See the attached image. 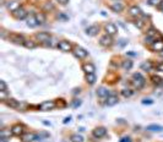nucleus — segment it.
Returning <instances> with one entry per match:
<instances>
[{
	"label": "nucleus",
	"mask_w": 163,
	"mask_h": 142,
	"mask_svg": "<svg viewBox=\"0 0 163 142\" xmlns=\"http://www.w3.org/2000/svg\"><path fill=\"white\" fill-rule=\"evenodd\" d=\"M20 7H21V5H20V3H17V1H7V3H6V9L9 10L10 12L16 11L17 9H20Z\"/></svg>",
	"instance_id": "412c9836"
},
{
	"label": "nucleus",
	"mask_w": 163,
	"mask_h": 142,
	"mask_svg": "<svg viewBox=\"0 0 163 142\" xmlns=\"http://www.w3.org/2000/svg\"><path fill=\"white\" fill-rule=\"evenodd\" d=\"M158 31L156 30V28H153V27H151L149 31H147V36H157L158 33H157Z\"/></svg>",
	"instance_id": "c9c22d12"
},
{
	"label": "nucleus",
	"mask_w": 163,
	"mask_h": 142,
	"mask_svg": "<svg viewBox=\"0 0 163 142\" xmlns=\"http://www.w3.org/2000/svg\"><path fill=\"white\" fill-rule=\"evenodd\" d=\"M70 120H71V116H66V118L64 119L63 123H64V124H68V123H70Z\"/></svg>",
	"instance_id": "79ce46f5"
},
{
	"label": "nucleus",
	"mask_w": 163,
	"mask_h": 142,
	"mask_svg": "<svg viewBox=\"0 0 163 142\" xmlns=\"http://www.w3.org/2000/svg\"><path fill=\"white\" fill-rule=\"evenodd\" d=\"M146 83V79L142 76L141 72H135L133 75V85L135 86V88L137 89H141Z\"/></svg>",
	"instance_id": "f257e3e1"
},
{
	"label": "nucleus",
	"mask_w": 163,
	"mask_h": 142,
	"mask_svg": "<svg viewBox=\"0 0 163 142\" xmlns=\"http://www.w3.org/2000/svg\"><path fill=\"white\" fill-rule=\"evenodd\" d=\"M151 49L153 52H158V53H161L162 50H163V39L161 38V39H158V40H156L154 43H152L151 44Z\"/></svg>",
	"instance_id": "dca6fc26"
},
{
	"label": "nucleus",
	"mask_w": 163,
	"mask_h": 142,
	"mask_svg": "<svg viewBox=\"0 0 163 142\" xmlns=\"http://www.w3.org/2000/svg\"><path fill=\"white\" fill-rule=\"evenodd\" d=\"M56 107V103L54 101H45L42 104H39V109L42 112H48V110H53Z\"/></svg>",
	"instance_id": "6e6552de"
},
{
	"label": "nucleus",
	"mask_w": 163,
	"mask_h": 142,
	"mask_svg": "<svg viewBox=\"0 0 163 142\" xmlns=\"http://www.w3.org/2000/svg\"><path fill=\"white\" fill-rule=\"evenodd\" d=\"M12 16H14V19H16V20H23V19L27 17L28 14H27V11L25 9H23V7H20V9H17L16 11L12 12Z\"/></svg>",
	"instance_id": "9d476101"
},
{
	"label": "nucleus",
	"mask_w": 163,
	"mask_h": 142,
	"mask_svg": "<svg viewBox=\"0 0 163 142\" xmlns=\"http://www.w3.org/2000/svg\"><path fill=\"white\" fill-rule=\"evenodd\" d=\"M110 9H112L114 12L119 14V12H121V11L125 9V5H124V3H121L120 0H118V1H114V3L110 4Z\"/></svg>",
	"instance_id": "f8f14e48"
},
{
	"label": "nucleus",
	"mask_w": 163,
	"mask_h": 142,
	"mask_svg": "<svg viewBox=\"0 0 163 142\" xmlns=\"http://www.w3.org/2000/svg\"><path fill=\"white\" fill-rule=\"evenodd\" d=\"M151 80H152V82L154 83V85H162V79L159 76H156V75H154V76L151 77Z\"/></svg>",
	"instance_id": "f704fd0d"
},
{
	"label": "nucleus",
	"mask_w": 163,
	"mask_h": 142,
	"mask_svg": "<svg viewBox=\"0 0 163 142\" xmlns=\"http://www.w3.org/2000/svg\"><path fill=\"white\" fill-rule=\"evenodd\" d=\"M25 130H26V126H25L23 124H20V123L14 124L12 126H11V132H12V135H14V136H17V137L22 136L23 133H25Z\"/></svg>",
	"instance_id": "f03ea898"
},
{
	"label": "nucleus",
	"mask_w": 163,
	"mask_h": 142,
	"mask_svg": "<svg viewBox=\"0 0 163 142\" xmlns=\"http://www.w3.org/2000/svg\"><path fill=\"white\" fill-rule=\"evenodd\" d=\"M152 103H153L152 99H144L142 101V104H152Z\"/></svg>",
	"instance_id": "a19ab883"
},
{
	"label": "nucleus",
	"mask_w": 163,
	"mask_h": 142,
	"mask_svg": "<svg viewBox=\"0 0 163 142\" xmlns=\"http://www.w3.org/2000/svg\"><path fill=\"white\" fill-rule=\"evenodd\" d=\"M128 12H129V15L131 16V17H138V16H141V14H142L141 9H140V7H138L137 5H133V6H130Z\"/></svg>",
	"instance_id": "4468645a"
},
{
	"label": "nucleus",
	"mask_w": 163,
	"mask_h": 142,
	"mask_svg": "<svg viewBox=\"0 0 163 142\" xmlns=\"http://www.w3.org/2000/svg\"><path fill=\"white\" fill-rule=\"evenodd\" d=\"M133 68V60H124L123 63H121V69H123L124 71H129L130 69Z\"/></svg>",
	"instance_id": "a878e982"
},
{
	"label": "nucleus",
	"mask_w": 163,
	"mask_h": 142,
	"mask_svg": "<svg viewBox=\"0 0 163 142\" xmlns=\"http://www.w3.org/2000/svg\"><path fill=\"white\" fill-rule=\"evenodd\" d=\"M23 47H26L27 49H35L37 47V43L35 40H32V39H26L25 42V44H23Z\"/></svg>",
	"instance_id": "c85d7f7f"
},
{
	"label": "nucleus",
	"mask_w": 163,
	"mask_h": 142,
	"mask_svg": "<svg viewBox=\"0 0 163 142\" xmlns=\"http://www.w3.org/2000/svg\"><path fill=\"white\" fill-rule=\"evenodd\" d=\"M70 141L71 142H85V138L84 136L79 135V133H74V135L70 136Z\"/></svg>",
	"instance_id": "bb28decb"
},
{
	"label": "nucleus",
	"mask_w": 163,
	"mask_h": 142,
	"mask_svg": "<svg viewBox=\"0 0 163 142\" xmlns=\"http://www.w3.org/2000/svg\"><path fill=\"white\" fill-rule=\"evenodd\" d=\"M7 107H10V108H14V109H19L20 108V104L21 103H19V101H16V99H14V98H7V99H5V101H3Z\"/></svg>",
	"instance_id": "f3484780"
},
{
	"label": "nucleus",
	"mask_w": 163,
	"mask_h": 142,
	"mask_svg": "<svg viewBox=\"0 0 163 142\" xmlns=\"http://www.w3.org/2000/svg\"><path fill=\"white\" fill-rule=\"evenodd\" d=\"M50 137V133L49 132H47V131H40L38 133V142L39 141H43V140H47V138H49Z\"/></svg>",
	"instance_id": "c756f323"
},
{
	"label": "nucleus",
	"mask_w": 163,
	"mask_h": 142,
	"mask_svg": "<svg viewBox=\"0 0 163 142\" xmlns=\"http://www.w3.org/2000/svg\"><path fill=\"white\" fill-rule=\"evenodd\" d=\"M80 105H81V101H80V99H75L74 103H72V108H77Z\"/></svg>",
	"instance_id": "ea45409f"
},
{
	"label": "nucleus",
	"mask_w": 163,
	"mask_h": 142,
	"mask_svg": "<svg viewBox=\"0 0 163 142\" xmlns=\"http://www.w3.org/2000/svg\"><path fill=\"white\" fill-rule=\"evenodd\" d=\"M10 138H7V137H1V140H0V142H9Z\"/></svg>",
	"instance_id": "c03bdc74"
},
{
	"label": "nucleus",
	"mask_w": 163,
	"mask_h": 142,
	"mask_svg": "<svg viewBox=\"0 0 163 142\" xmlns=\"http://www.w3.org/2000/svg\"><path fill=\"white\" fill-rule=\"evenodd\" d=\"M11 135H12L11 129H10V130L4 129V130H1V132H0V136H1V137H7V138H10V136H11Z\"/></svg>",
	"instance_id": "72a5a7b5"
},
{
	"label": "nucleus",
	"mask_w": 163,
	"mask_h": 142,
	"mask_svg": "<svg viewBox=\"0 0 163 142\" xmlns=\"http://www.w3.org/2000/svg\"><path fill=\"white\" fill-rule=\"evenodd\" d=\"M36 19H37V23L38 25H44L45 21H47V16L44 12H38L36 15Z\"/></svg>",
	"instance_id": "393cba45"
},
{
	"label": "nucleus",
	"mask_w": 163,
	"mask_h": 142,
	"mask_svg": "<svg viewBox=\"0 0 163 142\" xmlns=\"http://www.w3.org/2000/svg\"><path fill=\"white\" fill-rule=\"evenodd\" d=\"M0 91H6L7 92V86H6V83L5 81H0Z\"/></svg>",
	"instance_id": "e433bc0d"
},
{
	"label": "nucleus",
	"mask_w": 163,
	"mask_h": 142,
	"mask_svg": "<svg viewBox=\"0 0 163 142\" xmlns=\"http://www.w3.org/2000/svg\"><path fill=\"white\" fill-rule=\"evenodd\" d=\"M98 32H100V27L97 26V25H92V26H89L86 28V35L89 36V37H94L98 35Z\"/></svg>",
	"instance_id": "2eb2a0df"
},
{
	"label": "nucleus",
	"mask_w": 163,
	"mask_h": 142,
	"mask_svg": "<svg viewBox=\"0 0 163 142\" xmlns=\"http://www.w3.org/2000/svg\"><path fill=\"white\" fill-rule=\"evenodd\" d=\"M118 102H119V98H118L117 94H109V97L105 99V105L113 107V105H115Z\"/></svg>",
	"instance_id": "a211bd4d"
},
{
	"label": "nucleus",
	"mask_w": 163,
	"mask_h": 142,
	"mask_svg": "<svg viewBox=\"0 0 163 142\" xmlns=\"http://www.w3.org/2000/svg\"><path fill=\"white\" fill-rule=\"evenodd\" d=\"M9 39L12 42V43L19 44V45H23V44H25V42H26V39L23 38V36L16 35V33H12V35H10L9 36Z\"/></svg>",
	"instance_id": "1a4fd4ad"
},
{
	"label": "nucleus",
	"mask_w": 163,
	"mask_h": 142,
	"mask_svg": "<svg viewBox=\"0 0 163 142\" xmlns=\"http://www.w3.org/2000/svg\"><path fill=\"white\" fill-rule=\"evenodd\" d=\"M162 86H163V79H162Z\"/></svg>",
	"instance_id": "49530a36"
},
{
	"label": "nucleus",
	"mask_w": 163,
	"mask_h": 142,
	"mask_svg": "<svg viewBox=\"0 0 163 142\" xmlns=\"http://www.w3.org/2000/svg\"><path fill=\"white\" fill-rule=\"evenodd\" d=\"M156 70L159 71V72H163V63H158L156 65Z\"/></svg>",
	"instance_id": "58836bf2"
},
{
	"label": "nucleus",
	"mask_w": 163,
	"mask_h": 142,
	"mask_svg": "<svg viewBox=\"0 0 163 142\" xmlns=\"http://www.w3.org/2000/svg\"><path fill=\"white\" fill-rule=\"evenodd\" d=\"M58 48L60 49L61 52H64V53H69V52H71L72 45H71V43H70L69 40H66V39H63V40H59Z\"/></svg>",
	"instance_id": "0eeeda50"
},
{
	"label": "nucleus",
	"mask_w": 163,
	"mask_h": 142,
	"mask_svg": "<svg viewBox=\"0 0 163 142\" xmlns=\"http://www.w3.org/2000/svg\"><path fill=\"white\" fill-rule=\"evenodd\" d=\"M120 93H121V96L125 97V98H130L134 94V91L131 88H124V89H121Z\"/></svg>",
	"instance_id": "cd10ccee"
},
{
	"label": "nucleus",
	"mask_w": 163,
	"mask_h": 142,
	"mask_svg": "<svg viewBox=\"0 0 163 142\" xmlns=\"http://www.w3.org/2000/svg\"><path fill=\"white\" fill-rule=\"evenodd\" d=\"M100 44L102 45V47H110L112 44H113V38H112V36H109V35H104V36H102L101 38H100Z\"/></svg>",
	"instance_id": "ddd939ff"
},
{
	"label": "nucleus",
	"mask_w": 163,
	"mask_h": 142,
	"mask_svg": "<svg viewBox=\"0 0 163 142\" xmlns=\"http://www.w3.org/2000/svg\"><path fill=\"white\" fill-rule=\"evenodd\" d=\"M92 135H93V137H96L97 140H98V138H102V137H104L105 135H107V129H105L104 126H97V128H94V129L92 130Z\"/></svg>",
	"instance_id": "423d86ee"
},
{
	"label": "nucleus",
	"mask_w": 163,
	"mask_h": 142,
	"mask_svg": "<svg viewBox=\"0 0 163 142\" xmlns=\"http://www.w3.org/2000/svg\"><path fill=\"white\" fill-rule=\"evenodd\" d=\"M74 55H75V58H77V59H80V60H82V59H86L87 58V55H88V52L86 50V49H84L82 47H75V49H74Z\"/></svg>",
	"instance_id": "39448f33"
},
{
	"label": "nucleus",
	"mask_w": 163,
	"mask_h": 142,
	"mask_svg": "<svg viewBox=\"0 0 163 142\" xmlns=\"http://www.w3.org/2000/svg\"><path fill=\"white\" fill-rule=\"evenodd\" d=\"M158 54H159V56H162V58H163V50H162L161 53H158Z\"/></svg>",
	"instance_id": "a18cd8bd"
},
{
	"label": "nucleus",
	"mask_w": 163,
	"mask_h": 142,
	"mask_svg": "<svg viewBox=\"0 0 163 142\" xmlns=\"http://www.w3.org/2000/svg\"><path fill=\"white\" fill-rule=\"evenodd\" d=\"M134 25H135V26L138 28V30H142L144 28V26H145V21L142 20V19H136L135 20V22H134Z\"/></svg>",
	"instance_id": "2f4dec72"
},
{
	"label": "nucleus",
	"mask_w": 163,
	"mask_h": 142,
	"mask_svg": "<svg viewBox=\"0 0 163 142\" xmlns=\"http://www.w3.org/2000/svg\"><path fill=\"white\" fill-rule=\"evenodd\" d=\"M43 10H44L45 12L53 11V10H54V5H53V3H50V1L45 3V4H44V6H43Z\"/></svg>",
	"instance_id": "473e14b6"
},
{
	"label": "nucleus",
	"mask_w": 163,
	"mask_h": 142,
	"mask_svg": "<svg viewBox=\"0 0 163 142\" xmlns=\"http://www.w3.org/2000/svg\"><path fill=\"white\" fill-rule=\"evenodd\" d=\"M58 1L61 4V5H66L69 3V0H58Z\"/></svg>",
	"instance_id": "37998d69"
},
{
	"label": "nucleus",
	"mask_w": 163,
	"mask_h": 142,
	"mask_svg": "<svg viewBox=\"0 0 163 142\" xmlns=\"http://www.w3.org/2000/svg\"><path fill=\"white\" fill-rule=\"evenodd\" d=\"M26 25L28 27H31V28H33V27H36L37 26V19H36V15H28L27 17H26Z\"/></svg>",
	"instance_id": "aec40b11"
},
{
	"label": "nucleus",
	"mask_w": 163,
	"mask_h": 142,
	"mask_svg": "<svg viewBox=\"0 0 163 142\" xmlns=\"http://www.w3.org/2000/svg\"><path fill=\"white\" fill-rule=\"evenodd\" d=\"M119 142H133V140L130 138L129 136H124V137H121V138L119 140Z\"/></svg>",
	"instance_id": "4c0bfd02"
},
{
	"label": "nucleus",
	"mask_w": 163,
	"mask_h": 142,
	"mask_svg": "<svg viewBox=\"0 0 163 142\" xmlns=\"http://www.w3.org/2000/svg\"><path fill=\"white\" fill-rule=\"evenodd\" d=\"M141 69L144 70V71H152V69H153V66H152V63L149 60V61H145L142 65H141Z\"/></svg>",
	"instance_id": "7c9ffc66"
},
{
	"label": "nucleus",
	"mask_w": 163,
	"mask_h": 142,
	"mask_svg": "<svg viewBox=\"0 0 163 142\" xmlns=\"http://www.w3.org/2000/svg\"><path fill=\"white\" fill-rule=\"evenodd\" d=\"M114 1H118V0H114Z\"/></svg>",
	"instance_id": "de8ad7c7"
},
{
	"label": "nucleus",
	"mask_w": 163,
	"mask_h": 142,
	"mask_svg": "<svg viewBox=\"0 0 163 142\" xmlns=\"http://www.w3.org/2000/svg\"><path fill=\"white\" fill-rule=\"evenodd\" d=\"M146 130H149L151 132H162L163 131V126L162 125H156V124H152V125H149Z\"/></svg>",
	"instance_id": "b1692460"
},
{
	"label": "nucleus",
	"mask_w": 163,
	"mask_h": 142,
	"mask_svg": "<svg viewBox=\"0 0 163 142\" xmlns=\"http://www.w3.org/2000/svg\"><path fill=\"white\" fill-rule=\"evenodd\" d=\"M85 80H86V82L88 83L89 86H92V85H94L96 81H97V76H96L94 74H86Z\"/></svg>",
	"instance_id": "5701e85b"
},
{
	"label": "nucleus",
	"mask_w": 163,
	"mask_h": 142,
	"mask_svg": "<svg viewBox=\"0 0 163 142\" xmlns=\"http://www.w3.org/2000/svg\"><path fill=\"white\" fill-rule=\"evenodd\" d=\"M104 31H105V35L114 36V35H117L118 28H117V26H115V25H114V23H112V22H108V23L104 26Z\"/></svg>",
	"instance_id": "9b49d317"
},
{
	"label": "nucleus",
	"mask_w": 163,
	"mask_h": 142,
	"mask_svg": "<svg viewBox=\"0 0 163 142\" xmlns=\"http://www.w3.org/2000/svg\"><path fill=\"white\" fill-rule=\"evenodd\" d=\"M82 70L85 71V74H94L96 71V66L92 63H85L82 65Z\"/></svg>",
	"instance_id": "4be33fe9"
},
{
	"label": "nucleus",
	"mask_w": 163,
	"mask_h": 142,
	"mask_svg": "<svg viewBox=\"0 0 163 142\" xmlns=\"http://www.w3.org/2000/svg\"><path fill=\"white\" fill-rule=\"evenodd\" d=\"M109 89L105 88V87H100L98 89H97V96H98L100 98L102 99H107L109 97Z\"/></svg>",
	"instance_id": "6ab92c4d"
},
{
	"label": "nucleus",
	"mask_w": 163,
	"mask_h": 142,
	"mask_svg": "<svg viewBox=\"0 0 163 142\" xmlns=\"http://www.w3.org/2000/svg\"><path fill=\"white\" fill-rule=\"evenodd\" d=\"M22 142H38V133L36 132H25L21 136Z\"/></svg>",
	"instance_id": "7ed1b4c3"
},
{
	"label": "nucleus",
	"mask_w": 163,
	"mask_h": 142,
	"mask_svg": "<svg viewBox=\"0 0 163 142\" xmlns=\"http://www.w3.org/2000/svg\"><path fill=\"white\" fill-rule=\"evenodd\" d=\"M35 38L38 42H40V43H44L45 44V43H48V42L52 39V36L48 32H38V33H36Z\"/></svg>",
	"instance_id": "20e7f679"
}]
</instances>
